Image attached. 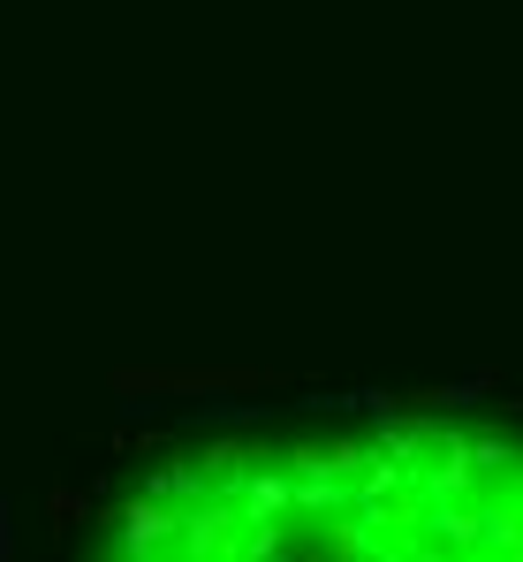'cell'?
I'll return each mask as SVG.
<instances>
[{"mask_svg":"<svg viewBox=\"0 0 523 562\" xmlns=\"http://www.w3.org/2000/svg\"><path fill=\"white\" fill-rule=\"evenodd\" d=\"M91 562H523V434L455 411H372L168 449Z\"/></svg>","mask_w":523,"mask_h":562,"instance_id":"cell-1","label":"cell"}]
</instances>
